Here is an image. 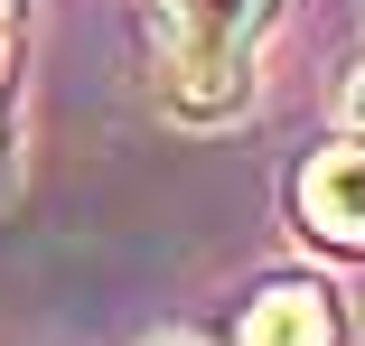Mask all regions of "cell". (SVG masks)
I'll list each match as a JSON object with an SVG mask.
<instances>
[{"instance_id": "obj_1", "label": "cell", "mask_w": 365, "mask_h": 346, "mask_svg": "<svg viewBox=\"0 0 365 346\" xmlns=\"http://www.w3.org/2000/svg\"><path fill=\"white\" fill-rule=\"evenodd\" d=\"M281 0H150V75L178 122H225L253 94V47Z\"/></svg>"}, {"instance_id": "obj_2", "label": "cell", "mask_w": 365, "mask_h": 346, "mask_svg": "<svg viewBox=\"0 0 365 346\" xmlns=\"http://www.w3.org/2000/svg\"><path fill=\"white\" fill-rule=\"evenodd\" d=\"M300 225L337 253H356L365 234V196H356V141H328L309 169H300Z\"/></svg>"}, {"instance_id": "obj_3", "label": "cell", "mask_w": 365, "mask_h": 346, "mask_svg": "<svg viewBox=\"0 0 365 346\" xmlns=\"http://www.w3.org/2000/svg\"><path fill=\"white\" fill-rule=\"evenodd\" d=\"M235 346H337V300L319 281H281V290H262L244 309Z\"/></svg>"}, {"instance_id": "obj_4", "label": "cell", "mask_w": 365, "mask_h": 346, "mask_svg": "<svg viewBox=\"0 0 365 346\" xmlns=\"http://www.w3.org/2000/svg\"><path fill=\"white\" fill-rule=\"evenodd\" d=\"M150 346H206V337H187V327H169V337H150Z\"/></svg>"}]
</instances>
